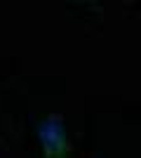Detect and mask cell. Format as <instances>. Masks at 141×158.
I'll return each mask as SVG.
<instances>
[{"instance_id":"6da1fadb","label":"cell","mask_w":141,"mask_h":158,"mask_svg":"<svg viewBox=\"0 0 141 158\" xmlns=\"http://www.w3.org/2000/svg\"><path fill=\"white\" fill-rule=\"evenodd\" d=\"M38 139H40L45 158H68L71 142L66 137V125L61 113H49L38 125Z\"/></svg>"}]
</instances>
